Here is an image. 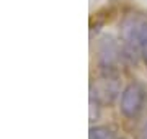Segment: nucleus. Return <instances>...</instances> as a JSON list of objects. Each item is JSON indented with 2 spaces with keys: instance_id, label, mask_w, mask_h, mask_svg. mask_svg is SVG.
<instances>
[{
  "instance_id": "nucleus-1",
  "label": "nucleus",
  "mask_w": 147,
  "mask_h": 139,
  "mask_svg": "<svg viewBox=\"0 0 147 139\" xmlns=\"http://www.w3.org/2000/svg\"><path fill=\"white\" fill-rule=\"evenodd\" d=\"M121 36L124 48L131 56L141 54L142 61L147 65V22L139 16H129L123 22Z\"/></svg>"
},
{
  "instance_id": "nucleus-2",
  "label": "nucleus",
  "mask_w": 147,
  "mask_h": 139,
  "mask_svg": "<svg viewBox=\"0 0 147 139\" xmlns=\"http://www.w3.org/2000/svg\"><path fill=\"white\" fill-rule=\"evenodd\" d=\"M146 103V90L141 84H129L121 93L119 110L126 118H137Z\"/></svg>"
},
{
  "instance_id": "nucleus-3",
  "label": "nucleus",
  "mask_w": 147,
  "mask_h": 139,
  "mask_svg": "<svg viewBox=\"0 0 147 139\" xmlns=\"http://www.w3.org/2000/svg\"><path fill=\"white\" fill-rule=\"evenodd\" d=\"M118 93H119V82L111 75L101 77L90 87V96H93L100 103H111Z\"/></svg>"
},
{
  "instance_id": "nucleus-4",
  "label": "nucleus",
  "mask_w": 147,
  "mask_h": 139,
  "mask_svg": "<svg viewBox=\"0 0 147 139\" xmlns=\"http://www.w3.org/2000/svg\"><path fill=\"white\" fill-rule=\"evenodd\" d=\"M98 59H100V64L105 69H111L115 65V62L119 59V49L111 38L101 39V44L98 48Z\"/></svg>"
},
{
  "instance_id": "nucleus-5",
  "label": "nucleus",
  "mask_w": 147,
  "mask_h": 139,
  "mask_svg": "<svg viewBox=\"0 0 147 139\" xmlns=\"http://www.w3.org/2000/svg\"><path fill=\"white\" fill-rule=\"evenodd\" d=\"M88 139H115V131L108 126H93L90 128Z\"/></svg>"
},
{
  "instance_id": "nucleus-6",
  "label": "nucleus",
  "mask_w": 147,
  "mask_h": 139,
  "mask_svg": "<svg viewBox=\"0 0 147 139\" xmlns=\"http://www.w3.org/2000/svg\"><path fill=\"white\" fill-rule=\"evenodd\" d=\"M137 136H139V139H147V115L141 119V124H139V129H137Z\"/></svg>"
}]
</instances>
